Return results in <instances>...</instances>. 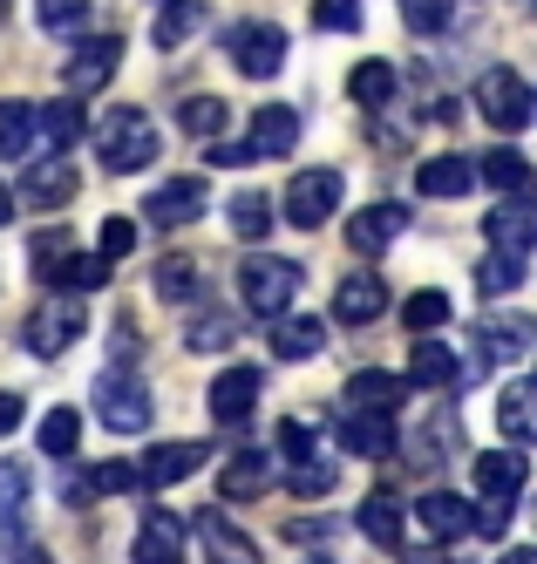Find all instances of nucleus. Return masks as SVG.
Returning <instances> with one entry per match:
<instances>
[{"instance_id":"2eb2a0df","label":"nucleus","mask_w":537,"mask_h":564,"mask_svg":"<svg viewBox=\"0 0 537 564\" xmlns=\"http://www.w3.org/2000/svg\"><path fill=\"white\" fill-rule=\"evenodd\" d=\"M334 435H341L347 456H367V463L395 456V442H401V435H395V415H382V409H347Z\"/></svg>"},{"instance_id":"423d86ee","label":"nucleus","mask_w":537,"mask_h":564,"mask_svg":"<svg viewBox=\"0 0 537 564\" xmlns=\"http://www.w3.org/2000/svg\"><path fill=\"white\" fill-rule=\"evenodd\" d=\"M82 327H89V313H82V300H75V293H62V300H49V306H34V313H28L21 340H28V354H34V360H62V354L82 340Z\"/></svg>"},{"instance_id":"ea45409f","label":"nucleus","mask_w":537,"mask_h":564,"mask_svg":"<svg viewBox=\"0 0 537 564\" xmlns=\"http://www.w3.org/2000/svg\"><path fill=\"white\" fill-rule=\"evenodd\" d=\"M449 14H457V0H401V21H408V34H422V42L449 34Z\"/></svg>"},{"instance_id":"4468645a","label":"nucleus","mask_w":537,"mask_h":564,"mask_svg":"<svg viewBox=\"0 0 537 564\" xmlns=\"http://www.w3.org/2000/svg\"><path fill=\"white\" fill-rule=\"evenodd\" d=\"M279 476H286L279 456H266V449H238V456L218 469V503H253V497L272 490Z\"/></svg>"},{"instance_id":"f704fd0d","label":"nucleus","mask_w":537,"mask_h":564,"mask_svg":"<svg viewBox=\"0 0 537 564\" xmlns=\"http://www.w3.org/2000/svg\"><path fill=\"white\" fill-rule=\"evenodd\" d=\"M82 130H89V123H82V102H75V89L68 96H55L49 109H41V143H55V150H68Z\"/></svg>"},{"instance_id":"412c9836","label":"nucleus","mask_w":537,"mask_h":564,"mask_svg":"<svg viewBox=\"0 0 537 564\" xmlns=\"http://www.w3.org/2000/svg\"><path fill=\"white\" fill-rule=\"evenodd\" d=\"M408 388H416V375H388V368H361L354 381H347V409H382V415H395L401 401H408Z\"/></svg>"},{"instance_id":"f3484780","label":"nucleus","mask_w":537,"mask_h":564,"mask_svg":"<svg viewBox=\"0 0 537 564\" xmlns=\"http://www.w3.org/2000/svg\"><path fill=\"white\" fill-rule=\"evenodd\" d=\"M137 564H184V517L178 510H150L137 523V544H130Z\"/></svg>"},{"instance_id":"09e8293b","label":"nucleus","mask_w":537,"mask_h":564,"mask_svg":"<svg viewBox=\"0 0 537 564\" xmlns=\"http://www.w3.org/2000/svg\"><path fill=\"white\" fill-rule=\"evenodd\" d=\"M204 156H212L218 171H245V164H259V150H253V137H245V143H225V137H212V150H204Z\"/></svg>"},{"instance_id":"9b49d317","label":"nucleus","mask_w":537,"mask_h":564,"mask_svg":"<svg viewBox=\"0 0 537 564\" xmlns=\"http://www.w3.org/2000/svg\"><path fill=\"white\" fill-rule=\"evenodd\" d=\"M225 48H232L238 75H253V83H266V75L286 68V34H279L272 21H238V28L225 34Z\"/></svg>"},{"instance_id":"c756f323","label":"nucleus","mask_w":537,"mask_h":564,"mask_svg":"<svg viewBox=\"0 0 537 564\" xmlns=\"http://www.w3.org/2000/svg\"><path fill=\"white\" fill-rule=\"evenodd\" d=\"M41 143V109L34 102H0V156H28Z\"/></svg>"},{"instance_id":"b1692460","label":"nucleus","mask_w":537,"mask_h":564,"mask_svg":"<svg viewBox=\"0 0 537 564\" xmlns=\"http://www.w3.org/2000/svg\"><path fill=\"white\" fill-rule=\"evenodd\" d=\"M537 347V327H524V319H476V354L483 360H524Z\"/></svg>"},{"instance_id":"5fc2aeb1","label":"nucleus","mask_w":537,"mask_h":564,"mask_svg":"<svg viewBox=\"0 0 537 564\" xmlns=\"http://www.w3.org/2000/svg\"><path fill=\"white\" fill-rule=\"evenodd\" d=\"M504 564H537V551H511V557H504Z\"/></svg>"},{"instance_id":"f03ea898","label":"nucleus","mask_w":537,"mask_h":564,"mask_svg":"<svg viewBox=\"0 0 537 564\" xmlns=\"http://www.w3.org/2000/svg\"><path fill=\"white\" fill-rule=\"evenodd\" d=\"M524 456L517 449H490V456H476V531L483 538H504L511 531V510H517V497H524Z\"/></svg>"},{"instance_id":"9d476101","label":"nucleus","mask_w":537,"mask_h":564,"mask_svg":"<svg viewBox=\"0 0 537 564\" xmlns=\"http://www.w3.org/2000/svg\"><path fill=\"white\" fill-rule=\"evenodd\" d=\"M82 191V177H75V164H68V150H49V156H34V164L21 171V205H34V212H62L68 197Z\"/></svg>"},{"instance_id":"e433bc0d","label":"nucleus","mask_w":537,"mask_h":564,"mask_svg":"<svg viewBox=\"0 0 537 564\" xmlns=\"http://www.w3.org/2000/svg\"><path fill=\"white\" fill-rule=\"evenodd\" d=\"M34 14L49 34H62V42H82V28H89V0H34Z\"/></svg>"},{"instance_id":"f257e3e1","label":"nucleus","mask_w":537,"mask_h":564,"mask_svg":"<svg viewBox=\"0 0 537 564\" xmlns=\"http://www.w3.org/2000/svg\"><path fill=\"white\" fill-rule=\"evenodd\" d=\"M89 137H96L103 171H116V177H137V171H150V164H157V123H150V116H143L137 102L103 109Z\"/></svg>"},{"instance_id":"37998d69","label":"nucleus","mask_w":537,"mask_h":564,"mask_svg":"<svg viewBox=\"0 0 537 564\" xmlns=\"http://www.w3.org/2000/svg\"><path fill=\"white\" fill-rule=\"evenodd\" d=\"M449 313H457V306H449V293H408V306H401V319H408V327H416V334H436V327H449Z\"/></svg>"},{"instance_id":"dca6fc26","label":"nucleus","mask_w":537,"mask_h":564,"mask_svg":"<svg viewBox=\"0 0 537 564\" xmlns=\"http://www.w3.org/2000/svg\"><path fill=\"white\" fill-rule=\"evenodd\" d=\"M408 231V205H367V212H354L347 218V252H388L395 238Z\"/></svg>"},{"instance_id":"49530a36","label":"nucleus","mask_w":537,"mask_h":564,"mask_svg":"<svg viewBox=\"0 0 537 564\" xmlns=\"http://www.w3.org/2000/svg\"><path fill=\"white\" fill-rule=\"evenodd\" d=\"M96 246H103V259H109V265H116V259H130V252H137V218H103Z\"/></svg>"},{"instance_id":"58836bf2","label":"nucleus","mask_w":537,"mask_h":564,"mask_svg":"<svg viewBox=\"0 0 537 564\" xmlns=\"http://www.w3.org/2000/svg\"><path fill=\"white\" fill-rule=\"evenodd\" d=\"M157 300H171V306H191V300H197V265H191L184 252L157 265Z\"/></svg>"},{"instance_id":"f8f14e48","label":"nucleus","mask_w":537,"mask_h":564,"mask_svg":"<svg viewBox=\"0 0 537 564\" xmlns=\"http://www.w3.org/2000/svg\"><path fill=\"white\" fill-rule=\"evenodd\" d=\"M116 68H122V34H82L75 55L62 62V89L89 96V89H103V83H109Z\"/></svg>"},{"instance_id":"7ed1b4c3","label":"nucleus","mask_w":537,"mask_h":564,"mask_svg":"<svg viewBox=\"0 0 537 564\" xmlns=\"http://www.w3.org/2000/svg\"><path fill=\"white\" fill-rule=\"evenodd\" d=\"M89 401H96V422L109 429V435H143L150 429V388H143V375L137 368H103L96 375V388H89Z\"/></svg>"},{"instance_id":"2f4dec72","label":"nucleus","mask_w":537,"mask_h":564,"mask_svg":"<svg viewBox=\"0 0 537 564\" xmlns=\"http://www.w3.org/2000/svg\"><path fill=\"white\" fill-rule=\"evenodd\" d=\"M483 177L497 184V197H511V191H530V184H537L530 156H524V150H511V143H497V150L483 156Z\"/></svg>"},{"instance_id":"6ab92c4d","label":"nucleus","mask_w":537,"mask_h":564,"mask_svg":"<svg viewBox=\"0 0 537 564\" xmlns=\"http://www.w3.org/2000/svg\"><path fill=\"white\" fill-rule=\"evenodd\" d=\"M416 523H422L436 544H457L463 531H476V503H463L457 490H429V497L416 503Z\"/></svg>"},{"instance_id":"603ef678","label":"nucleus","mask_w":537,"mask_h":564,"mask_svg":"<svg viewBox=\"0 0 537 564\" xmlns=\"http://www.w3.org/2000/svg\"><path fill=\"white\" fill-rule=\"evenodd\" d=\"M0 503H21V469H14V463L0 469Z\"/></svg>"},{"instance_id":"4c0bfd02","label":"nucleus","mask_w":537,"mask_h":564,"mask_svg":"<svg viewBox=\"0 0 537 564\" xmlns=\"http://www.w3.org/2000/svg\"><path fill=\"white\" fill-rule=\"evenodd\" d=\"M197 21H204L197 0H163V14H157V48H184Z\"/></svg>"},{"instance_id":"0eeeda50","label":"nucleus","mask_w":537,"mask_h":564,"mask_svg":"<svg viewBox=\"0 0 537 564\" xmlns=\"http://www.w3.org/2000/svg\"><path fill=\"white\" fill-rule=\"evenodd\" d=\"M341 205V171L334 164H320V171H300L293 184H286V225H300V231H320L326 218H334Z\"/></svg>"},{"instance_id":"ddd939ff","label":"nucleus","mask_w":537,"mask_h":564,"mask_svg":"<svg viewBox=\"0 0 537 564\" xmlns=\"http://www.w3.org/2000/svg\"><path fill=\"white\" fill-rule=\"evenodd\" d=\"M204 177H171V184H157L150 197H143V218L150 225H163V231H184V225H197L204 218Z\"/></svg>"},{"instance_id":"de8ad7c7","label":"nucleus","mask_w":537,"mask_h":564,"mask_svg":"<svg viewBox=\"0 0 537 564\" xmlns=\"http://www.w3.org/2000/svg\"><path fill=\"white\" fill-rule=\"evenodd\" d=\"M313 28H326V34H354V28H361V0H313Z\"/></svg>"},{"instance_id":"79ce46f5","label":"nucleus","mask_w":537,"mask_h":564,"mask_svg":"<svg viewBox=\"0 0 537 564\" xmlns=\"http://www.w3.org/2000/svg\"><path fill=\"white\" fill-rule=\"evenodd\" d=\"M266 225H272V197L266 191H238L232 197V231L238 238H266Z\"/></svg>"},{"instance_id":"bb28decb","label":"nucleus","mask_w":537,"mask_h":564,"mask_svg":"<svg viewBox=\"0 0 537 564\" xmlns=\"http://www.w3.org/2000/svg\"><path fill=\"white\" fill-rule=\"evenodd\" d=\"M320 340H326V327L313 313H279L272 319V360H313Z\"/></svg>"},{"instance_id":"c85d7f7f","label":"nucleus","mask_w":537,"mask_h":564,"mask_svg":"<svg viewBox=\"0 0 537 564\" xmlns=\"http://www.w3.org/2000/svg\"><path fill=\"white\" fill-rule=\"evenodd\" d=\"M497 429L511 442H537V381H511L497 394Z\"/></svg>"},{"instance_id":"cd10ccee","label":"nucleus","mask_w":537,"mask_h":564,"mask_svg":"<svg viewBox=\"0 0 537 564\" xmlns=\"http://www.w3.org/2000/svg\"><path fill=\"white\" fill-rule=\"evenodd\" d=\"M470 184H476L470 156H429V164L416 171V191L422 197H470Z\"/></svg>"},{"instance_id":"3c124183","label":"nucleus","mask_w":537,"mask_h":564,"mask_svg":"<svg viewBox=\"0 0 537 564\" xmlns=\"http://www.w3.org/2000/svg\"><path fill=\"white\" fill-rule=\"evenodd\" d=\"M21 415H28V401H21V394H0V435H14Z\"/></svg>"},{"instance_id":"a19ab883","label":"nucleus","mask_w":537,"mask_h":564,"mask_svg":"<svg viewBox=\"0 0 537 564\" xmlns=\"http://www.w3.org/2000/svg\"><path fill=\"white\" fill-rule=\"evenodd\" d=\"M82 442V415L75 409H49L41 415V456H75Z\"/></svg>"},{"instance_id":"c03bdc74","label":"nucleus","mask_w":537,"mask_h":564,"mask_svg":"<svg viewBox=\"0 0 537 564\" xmlns=\"http://www.w3.org/2000/svg\"><path fill=\"white\" fill-rule=\"evenodd\" d=\"M517 279H524V259H517V252H504V259L490 252V259L476 265V293H483V300H497V293H511V286H517Z\"/></svg>"},{"instance_id":"473e14b6","label":"nucleus","mask_w":537,"mask_h":564,"mask_svg":"<svg viewBox=\"0 0 537 564\" xmlns=\"http://www.w3.org/2000/svg\"><path fill=\"white\" fill-rule=\"evenodd\" d=\"M286 490H293V497H326V490H334V482H341V469L334 463H326V456H293V463H286Z\"/></svg>"},{"instance_id":"6e6552de","label":"nucleus","mask_w":537,"mask_h":564,"mask_svg":"<svg viewBox=\"0 0 537 564\" xmlns=\"http://www.w3.org/2000/svg\"><path fill=\"white\" fill-rule=\"evenodd\" d=\"M483 238L497 252H537V197L530 191H511V197H497V205L483 212Z\"/></svg>"},{"instance_id":"7c9ffc66","label":"nucleus","mask_w":537,"mask_h":564,"mask_svg":"<svg viewBox=\"0 0 537 564\" xmlns=\"http://www.w3.org/2000/svg\"><path fill=\"white\" fill-rule=\"evenodd\" d=\"M361 538L367 544H388V551L401 544V497L395 490H375V497L361 503Z\"/></svg>"},{"instance_id":"a211bd4d","label":"nucleus","mask_w":537,"mask_h":564,"mask_svg":"<svg viewBox=\"0 0 537 564\" xmlns=\"http://www.w3.org/2000/svg\"><path fill=\"white\" fill-rule=\"evenodd\" d=\"M382 313H388V286L375 272H354V279L334 286V319H341V327H375Z\"/></svg>"},{"instance_id":"72a5a7b5","label":"nucleus","mask_w":537,"mask_h":564,"mask_svg":"<svg viewBox=\"0 0 537 564\" xmlns=\"http://www.w3.org/2000/svg\"><path fill=\"white\" fill-rule=\"evenodd\" d=\"M232 340H238V319L218 313V306H212V313H197L191 327H184V347H191V354H225Z\"/></svg>"},{"instance_id":"8fccbe9b","label":"nucleus","mask_w":537,"mask_h":564,"mask_svg":"<svg viewBox=\"0 0 537 564\" xmlns=\"http://www.w3.org/2000/svg\"><path fill=\"white\" fill-rule=\"evenodd\" d=\"M286 538H293V544H320L326 523H320V517H293V523H286Z\"/></svg>"},{"instance_id":"393cba45","label":"nucleus","mask_w":537,"mask_h":564,"mask_svg":"<svg viewBox=\"0 0 537 564\" xmlns=\"http://www.w3.org/2000/svg\"><path fill=\"white\" fill-rule=\"evenodd\" d=\"M408 375H416V388H429V394H449L463 381V360L449 354L442 340H416V354H408Z\"/></svg>"},{"instance_id":"6e6d98bb","label":"nucleus","mask_w":537,"mask_h":564,"mask_svg":"<svg viewBox=\"0 0 537 564\" xmlns=\"http://www.w3.org/2000/svg\"><path fill=\"white\" fill-rule=\"evenodd\" d=\"M8 212H14V197H8V191H0V225H8Z\"/></svg>"},{"instance_id":"a18cd8bd","label":"nucleus","mask_w":537,"mask_h":564,"mask_svg":"<svg viewBox=\"0 0 537 564\" xmlns=\"http://www.w3.org/2000/svg\"><path fill=\"white\" fill-rule=\"evenodd\" d=\"M178 123H184L191 137H225V102H218V96H191Z\"/></svg>"},{"instance_id":"aec40b11","label":"nucleus","mask_w":537,"mask_h":564,"mask_svg":"<svg viewBox=\"0 0 537 564\" xmlns=\"http://www.w3.org/2000/svg\"><path fill=\"white\" fill-rule=\"evenodd\" d=\"M197 538H204V557H212V564H266V557H259V544L245 538L238 523H225V503L197 517Z\"/></svg>"},{"instance_id":"39448f33","label":"nucleus","mask_w":537,"mask_h":564,"mask_svg":"<svg viewBox=\"0 0 537 564\" xmlns=\"http://www.w3.org/2000/svg\"><path fill=\"white\" fill-rule=\"evenodd\" d=\"M28 252H34V279H41V286L89 293V286H103V272H109V259H103V252H96V259H82V252L68 246V231H41Z\"/></svg>"},{"instance_id":"1a4fd4ad","label":"nucleus","mask_w":537,"mask_h":564,"mask_svg":"<svg viewBox=\"0 0 537 564\" xmlns=\"http://www.w3.org/2000/svg\"><path fill=\"white\" fill-rule=\"evenodd\" d=\"M476 109H483L504 137L524 130L530 116H537V102H530V89H524V75H517V68H490L483 83H476Z\"/></svg>"},{"instance_id":"a878e982","label":"nucleus","mask_w":537,"mask_h":564,"mask_svg":"<svg viewBox=\"0 0 537 564\" xmlns=\"http://www.w3.org/2000/svg\"><path fill=\"white\" fill-rule=\"evenodd\" d=\"M293 143H300V109L266 102V109L253 116V150H259V156H293Z\"/></svg>"},{"instance_id":"5701e85b","label":"nucleus","mask_w":537,"mask_h":564,"mask_svg":"<svg viewBox=\"0 0 537 564\" xmlns=\"http://www.w3.org/2000/svg\"><path fill=\"white\" fill-rule=\"evenodd\" d=\"M191 469H204V442H157V449L143 456V482H150V490H171V482H184Z\"/></svg>"},{"instance_id":"4d7b16f0","label":"nucleus","mask_w":537,"mask_h":564,"mask_svg":"<svg viewBox=\"0 0 537 564\" xmlns=\"http://www.w3.org/2000/svg\"><path fill=\"white\" fill-rule=\"evenodd\" d=\"M300 564H334V557H300Z\"/></svg>"},{"instance_id":"20e7f679","label":"nucleus","mask_w":537,"mask_h":564,"mask_svg":"<svg viewBox=\"0 0 537 564\" xmlns=\"http://www.w3.org/2000/svg\"><path fill=\"white\" fill-rule=\"evenodd\" d=\"M300 279H307V272H300L293 259H272V252H253V259L238 265V300L253 306V313H266V319H279L286 306L300 300Z\"/></svg>"},{"instance_id":"864d4df0","label":"nucleus","mask_w":537,"mask_h":564,"mask_svg":"<svg viewBox=\"0 0 537 564\" xmlns=\"http://www.w3.org/2000/svg\"><path fill=\"white\" fill-rule=\"evenodd\" d=\"M14 564H49V551H34V544H28V551H14Z\"/></svg>"},{"instance_id":"4be33fe9","label":"nucleus","mask_w":537,"mask_h":564,"mask_svg":"<svg viewBox=\"0 0 537 564\" xmlns=\"http://www.w3.org/2000/svg\"><path fill=\"white\" fill-rule=\"evenodd\" d=\"M259 388H266L259 368H225V375L212 381V415H218V422H245V415L259 409Z\"/></svg>"},{"instance_id":"c9c22d12","label":"nucleus","mask_w":537,"mask_h":564,"mask_svg":"<svg viewBox=\"0 0 537 564\" xmlns=\"http://www.w3.org/2000/svg\"><path fill=\"white\" fill-rule=\"evenodd\" d=\"M347 89H354V102H367V109H382V102H395V89H401V75H395L388 62H361V68L347 75Z\"/></svg>"}]
</instances>
